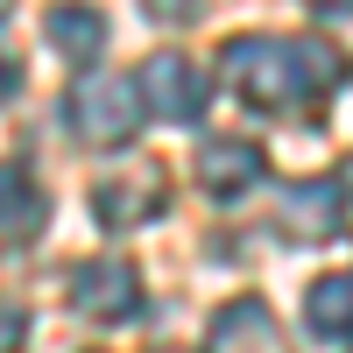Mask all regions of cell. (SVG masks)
Here are the masks:
<instances>
[{"mask_svg":"<svg viewBox=\"0 0 353 353\" xmlns=\"http://www.w3.org/2000/svg\"><path fill=\"white\" fill-rule=\"evenodd\" d=\"M0 21H8V8H0Z\"/></svg>","mask_w":353,"mask_h":353,"instance_id":"15","label":"cell"},{"mask_svg":"<svg viewBox=\"0 0 353 353\" xmlns=\"http://www.w3.org/2000/svg\"><path fill=\"white\" fill-rule=\"evenodd\" d=\"M219 64H226L233 92L248 106H269V113L311 106L346 78V57L325 36H233L219 50Z\"/></svg>","mask_w":353,"mask_h":353,"instance_id":"1","label":"cell"},{"mask_svg":"<svg viewBox=\"0 0 353 353\" xmlns=\"http://www.w3.org/2000/svg\"><path fill=\"white\" fill-rule=\"evenodd\" d=\"M191 176H198V191H205V198H241V191H254L261 176H269V156H261V141L212 134V141L198 149Z\"/></svg>","mask_w":353,"mask_h":353,"instance_id":"5","label":"cell"},{"mask_svg":"<svg viewBox=\"0 0 353 353\" xmlns=\"http://www.w3.org/2000/svg\"><path fill=\"white\" fill-rule=\"evenodd\" d=\"M71 304L92 318V325H128V318L141 311V276H134V261H121V254L78 261V269H71Z\"/></svg>","mask_w":353,"mask_h":353,"instance_id":"4","label":"cell"},{"mask_svg":"<svg viewBox=\"0 0 353 353\" xmlns=\"http://www.w3.org/2000/svg\"><path fill=\"white\" fill-rule=\"evenodd\" d=\"M21 332H28V311H21V304H0V353L21 346Z\"/></svg>","mask_w":353,"mask_h":353,"instance_id":"12","label":"cell"},{"mask_svg":"<svg viewBox=\"0 0 353 353\" xmlns=\"http://www.w3.org/2000/svg\"><path fill=\"white\" fill-rule=\"evenodd\" d=\"M14 92H21V64L0 50V99H14Z\"/></svg>","mask_w":353,"mask_h":353,"instance_id":"13","label":"cell"},{"mask_svg":"<svg viewBox=\"0 0 353 353\" xmlns=\"http://www.w3.org/2000/svg\"><path fill=\"white\" fill-rule=\"evenodd\" d=\"M43 36H50L57 50H64L71 64L99 71V50H106V14H99V8H50Z\"/></svg>","mask_w":353,"mask_h":353,"instance_id":"10","label":"cell"},{"mask_svg":"<svg viewBox=\"0 0 353 353\" xmlns=\"http://www.w3.org/2000/svg\"><path fill=\"white\" fill-rule=\"evenodd\" d=\"M43 191H36V176H28L21 163H0V233L8 241H21V233H36L43 226Z\"/></svg>","mask_w":353,"mask_h":353,"instance_id":"11","label":"cell"},{"mask_svg":"<svg viewBox=\"0 0 353 353\" xmlns=\"http://www.w3.org/2000/svg\"><path fill=\"white\" fill-rule=\"evenodd\" d=\"M163 353H184V346H163Z\"/></svg>","mask_w":353,"mask_h":353,"instance_id":"14","label":"cell"},{"mask_svg":"<svg viewBox=\"0 0 353 353\" xmlns=\"http://www.w3.org/2000/svg\"><path fill=\"white\" fill-rule=\"evenodd\" d=\"M92 212H99V226H106V233H128V226H141V219H156V212H163V170L99 176Z\"/></svg>","mask_w":353,"mask_h":353,"instance_id":"6","label":"cell"},{"mask_svg":"<svg viewBox=\"0 0 353 353\" xmlns=\"http://www.w3.org/2000/svg\"><path fill=\"white\" fill-rule=\"evenodd\" d=\"M346 219V198L332 176H311V184L297 191H283V226H290V241H332Z\"/></svg>","mask_w":353,"mask_h":353,"instance_id":"7","label":"cell"},{"mask_svg":"<svg viewBox=\"0 0 353 353\" xmlns=\"http://www.w3.org/2000/svg\"><path fill=\"white\" fill-rule=\"evenodd\" d=\"M134 92H141V113H156V121L170 128H184L205 113V71L191 64V57H176V50H156V57H141V71H134Z\"/></svg>","mask_w":353,"mask_h":353,"instance_id":"3","label":"cell"},{"mask_svg":"<svg viewBox=\"0 0 353 353\" xmlns=\"http://www.w3.org/2000/svg\"><path fill=\"white\" fill-rule=\"evenodd\" d=\"M304 325L332 346H353V269H332L304 290Z\"/></svg>","mask_w":353,"mask_h":353,"instance_id":"9","label":"cell"},{"mask_svg":"<svg viewBox=\"0 0 353 353\" xmlns=\"http://www.w3.org/2000/svg\"><path fill=\"white\" fill-rule=\"evenodd\" d=\"M212 346L219 353H276V318L261 297H233L212 311Z\"/></svg>","mask_w":353,"mask_h":353,"instance_id":"8","label":"cell"},{"mask_svg":"<svg viewBox=\"0 0 353 353\" xmlns=\"http://www.w3.org/2000/svg\"><path fill=\"white\" fill-rule=\"evenodd\" d=\"M64 113H71V128L85 141H128L141 128V92H134V78H121V71H78Z\"/></svg>","mask_w":353,"mask_h":353,"instance_id":"2","label":"cell"}]
</instances>
